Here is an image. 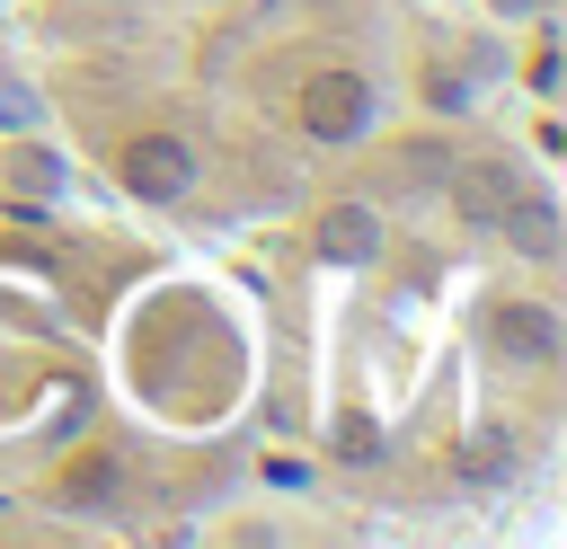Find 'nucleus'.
<instances>
[{
    "instance_id": "nucleus-11",
    "label": "nucleus",
    "mask_w": 567,
    "mask_h": 549,
    "mask_svg": "<svg viewBox=\"0 0 567 549\" xmlns=\"http://www.w3.org/2000/svg\"><path fill=\"white\" fill-rule=\"evenodd\" d=\"M461 469L470 478H505L514 469V425H478V443L461 452Z\"/></svg>"
},
{
    "instance_id": "nucleus-2",
    "label": "nucleus",
    "mask_w": 567,
    "mask_h": 549,
    "mask_svg": "<svg viewBox=\"0 0 567 549\" xmlns=\"http://www.w3.org/2000/svg\"><path fill=\"white\" fill-rule=\"evenodd\" d=\"M115 186H124L133 204L168 213V204H186V195L204 186V151H195L186 133H168V124H142V133L115 142Z\"/></svg>"
},
{
    "instance_id": "nucleus-9",
    "label": "nucleus",
    "mask_w": 567,
    "mask_h": 549,
    "mask_svg": "<svg viewBox=\"0 0 567 549\" xmlns=\"http://www.w3.org/2000/svg\"><path fill=\"white\" fill-rule=\"evenodd\" d=\"M416 106H434V115H470V106H478V80H470V62H452V53H425V62H416Z\"/></svg>"
},
{
    "instance_id": "nucleus-5",
    "label": "nucleus",
    "mask_w": 567,
    "mask_h": 549,
    "mask_svg": "<svg viewBox=\"0 0 567 549\" xmlns=\"http://www.w3.org/2000/svg\"><path fill=\"white\" fill-rule=\"evenodd\" d=\"M434 186H443V204H452V221H461V230H487V221L505 213V195L523 186V168H514L505 151H452Z\"/></svg>"
},
{
    "instance_id": "nucleus-4",
    "label": "nucleus",
    "mask_w": 567,
    "mask_h": 549,
    "mask_svg": "<svg viewBox=\"0 0 567 549\" xmlns=\"http://www.w3.org/2000/svg\"><path fill=\"white\" fill-rule=\"evenodd\" d=\"M310 257L337 266V274H372V266L390 257V221H381V204H363V195L319 204V213H310Z\"/></svg>"
},
{
    "instance_id": "nucleus-8",
    "label": "nucleus",
    "mask_w": 567,
    "mask_h": 549,
    "mask_svg": "<svg viewBox=\"0 0 567 549\" xmlns=\"http://www.w3.org/2000/svg\"><path fill=\"white\" fill-rule=\"evenodd\" d=\"M0 186H9V195H62V159H53L35 133H9V142H0Z\"/></svg>"
},
{
    "instance_id": "nucleus-13",
    "label": "nucleus",
    "mask_w": 567,
    "mask_h": 549,
    "mask_svg": "<svg viewBox=\"0 0 567 549\" xmlns=\"http://www.w3.org/2000/svg\"><path fill=\"white\" fill-rule=\"evenodd\" d=\"M478 9H487L496 27H540V18H549V0H478Z\"/></svg>"
},
{
    "instance_id": "nucleus-3",
    "label": "nucleus",
    "mask_w": 567,
    "mask_h": 549,
    "mask_svg": "<svg viewBox=\"0 0 567 549\" xmlns=\"http://www.w3.org/2000/svg\"><path fill=\"white\" fill-rule=\"evenodd\" d=\"M478 345H487L505 372H549V363L567 354V319H558L549 292H496V301L478 310Z\"/></svg>"
},
{
    "instance_id": "nucleus-10",
    "label": "nucleus",
    "mask_w": 567,
    "mask_h": 549,
    "mask_svg": "<svg viewBox=\"0 0 567 549\" xmlns=\"http://www.w3.org/2000/svg\"><path fill=\"white\" fill-rule=\"evenodd\" d=\"M328 452H337V460H354V469H372V460L390 452V443H381V416H363V407H354V416H337Z\"/></svg>"
},
{
    "instance_id": "nucleus-12",
    "label": "nucleus",
    "mask_w": 567,
    "mask_h": 549,
    "mask_svg": "<svg viewBox=\"0 0 567 549\" xmlns=\"http://www.w3.org/2000/svg\"><path fill=\"white\" fill-rule=\"evenodd\" d=\"M44 124V97L27 80H0V133H35Z\"/></svg>"
},
{
    "instance_id": "nucleus-6",
    "label": "nucleus",
    "mask_w": 567,
    "mask_h": 549,
    "mask_svg": "<svg viewBox=\"0 0 567 549\" xmlns=\"http://www.w3.org/2000/svg\"><path fill=\"white\" fill-rule=\"evenodd\" d=\"M487 230H496V248H505V257H523L532 274H549V266L567 257V213H558V195H549V186H514V195H505V213H496Z\"/></svg>"
},
{
    "instance_id": "nucleus-7",
    "label": "nucleus",
    "mask_w": 567,
    "mask_h": 549,
    "mask_svg": "<svg viewBox=\"0 0 567 549\" xmlns=\"http://www.w3.org/2000/svg\"><path fill=\"white\" fill-rule=\"evenodd\" d=\"M53 496H62L71 514H106V505L124 496V460H115L106 443H89V452H71V460L53 469Z\"/></svg>"
},
{
    "instance_id": "nucleus-1",
    "label": "nucleus",
    "mask_w": 567,
    "mask_h": 549,
    "mask_svg": "<svg viewBox=\"0 0 567 549\" xmlns=\"http://www.w3.org/2000/svg\"><path fill=\"white\" fill-rule=\"evenodd\" d=\"M372 124H381V80H372L363 62H310V71H301V89H292V133H301L310 151H354V142H372Z\"/></svg>"
}]
</instances>
